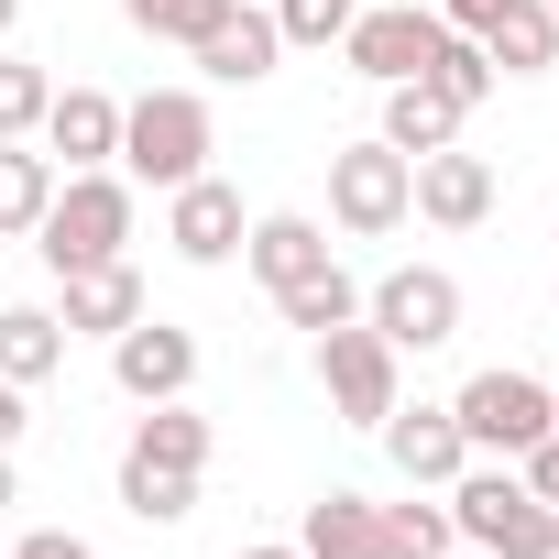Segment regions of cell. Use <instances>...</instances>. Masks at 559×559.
Instances as JSON below:
<instances>
[{
	"label": "cell",
	"instance_id": "1",
	"mask_svg": "<svg viewBox=\"0 0 559 559\" xmlns=\"http://www.w3.org/2000/svg\"><path fill=\"white\" fill-rule=\"evenodd\" d=\"M198 472H209V417L154 406V417L132 428V450H121V504H132L143 526H176V515L198 504Z\"/></svg>",
	"mask_w": 559,
	"mask_h": 559
},
{
	"label": "cell",
	"instance_id": "2",
	"mask_svg": "<svg viewBox=\"0 0 559 559\" xmlns=\"http://www.w3.org/2000/svg\"><path fill=\"white\" fill-rule=\"evenodd\" d=\"M121 241H132V187L121 176H67L56 187V209L34 219V252L56 263V274H88V263H121Z\"/></svg>",
	"mask_w": 559,
	"mask_h": 559
},
{
	"label": "cell",
	"instance_id": "3",
	"mask_svg": "<svg viewBox=\"0 0 559 559\" xmlns=\"http://www.w3.org/2000/svg\"><path fill=\"white\" fill-rule=\"evenodd\" d=\"M450 537H472L493 559H559V504H537L515 472H461L450 483Z\"/></svg>",
	"mask_w": 559,
	"mask_h": 559
},
{
	"label": "cell",
	"instance_id": "4",
	"mask_svg": "<svg viewBox=\"0 0 559 559\" xmlns=\"http://www.w3.org/2000/svg\"><path fill=\"white\" fill-rule=\"evenodd\" d=\"M121 165L143 176V187H187V176H209V99L198 88H154V99H132L121 110Z\"/></svg>",
	"mask_w": 559,
	"mask_h": 559
},
{
	"label": "cell",
	"instance_id": "5",
	"mask_svg": "<svg viewBox=\"0 0 559 559\" xmlns=\"http://www.w3.org/2000/svg\"><path fill=\"white\" fill-rule=\"evenodd\" d=\"M450 417H461L472 450H504V461H515V450H537V439L559 428V395H548L537 373H472V384L450 395Z\"/></svg>",
	"mask_w": 559,
	"mask_h": 559
},
{
	"label": "cell",
	"instance_id": "6",
	"mask_svg": "<svg viewBox=\"0 0 559 559\" xmlns=\"http://www.w3.org/2000/svg\"><path fill=\"white\" fill-rule=\"evenodd\" d=\"M319 384H330V406H341L352 428H384V417H395V341H384L373 319L319 330Z\"/></svg>",
	"mask_w": 559,
	"mask_h": 559
},
{
	"label": "cell",
	"instance_id": "7",
	"mask_svg": "<svg viewBox=\"0 0 559 559\" xmlns=\"http://www.w3.org/2000/svg\"><path fill=\"white\" fill-rule=\"evenodd\" d=\"M362 319L395 341V352H439V341H461V286L439 263H395L384 286L362 297Z\"/></svg>",
	"mask_w": 559,
	"mask_h": 559
},
{
	"label": "cell",
	"instance_id": "8",
	"mask_svg": "<svg viewBox=\"0 0 559 559\" xmlns=\"http://www.w3.org/2000/svg\"><path fill=\"white\" fill-rule=\"evenodd\" d=\"M406 187H417V165H406L395 143H352V154H330V219H341L352 241L395 230V219H406Z\"/></svg>",
	"mask_w": 559,
	"mask_h": 559
},
{
	"label": "cell",
	"instance_id": "9",
	"mask_svg": "<svg viewBox=\"0 0 559 559\" xmlns=\"http://www.w3.org/2000/svg\"><path fill=\"white\" fill-rule=\"evenodd\" d=\"M439 12H417V0H395V12H352V34H341V56L373 78V88H395V78H428V56H439Z\"/></svg>",
	"mask_w": 559,
	"mask_h": 559
},
{
	"label": "cell",
	"instance_id": "10",
	"mask_svg": "<svg viewBox=\"0 0 559 559\" xmlns=\"http://www.w3.org/2000/svg\"><path fill=\"white\" fill-rule=\"evenodd\" d=\"M110 373H121V395H132V406H176V395L198 384V341H187V330H165V319H132V330L110 341Z\"/></svg>",
	"mask_w": 559,
	"mask_h": 559
},
{
	"label": "cell",
	"instance_id": "11",
	"mask_svg": "<svg viewBox=\"0 0 559 559\" xmlns=\"http://www.w3.org/2000/svg\"><path fill=\"white\" fill-rule=\"evenodd\" d=\"M406 209H428L439 230H472V219L493 209V165L439 143V154H417V187H406Z\"/></svg>",
	"mask_w": 559,
	"mask_h": 559
},
{
	"label": "cell",
	"instance_id": "12",
	"mask_svg": "<svg viewBox=\"0 0 559 559\" xmlns=\"http://www.w3.org/2000/svg\"><path fill=\"white\" fill-rule=\"evenodd\" d=\"M165 241H176L187 263H230V252H241V198H230L219 176H187L176 209H165Z\"/></svg>",
	"mask_w": 559,
	"mask_h": 559
},
{
	"label": "cell",
	"instance_id": "13",
	"mask_svg": "<svg viewBox=\"0 0 559 559\" xmlns=\"http://www.w3.org/2000/svg\"><path fill=\"white\" fill-rule=\"evenodd\" d=\"M384 450H395L406 483H461V461H472V439H461L450 406H395L384 417Z\"/></svg>",
	"mask_w": 559,
	"mask_h": 559
},
{
	"label": "cell",
	"instance_id": "14",
	"mask_svg": "<svg viewBox=\"0 0 559 559\" xmlns=\"http://www.w3.org/2000/svg\"><path fill=\"white\" fill-rule=\"evenodd\" d=\"M187 56H198L209 78L252 88V78H274V56H286V34H274V12H252V0H230V12H219V34H198Z\"/></svg>",
	"mask_w": 559,
	"mask_h": 559
},
{
	"label": "cell",
	"instance_id": "15",
	"mask_svg": "<svg viewBox=\"0 0 559 559\" xmlns=\"http://www.w3.org/2000/svg\"><path fill=\"white\" fill-rule=\"evenodd\" d=\"M45 143L88 176V165H110L121 154V99H99V88H56L45 99Z\"/></svg>",
	"mask_w": 559,
	"mask_h": 559
},
{
	"label": "cell",
	"instance_id": "16",
	"mask_svg": "<svg viewBox=\"0 0 559 559\" xmlns=\"http://www.w3.org/2000/svg\"><path fill=\"white\" fill-rule=\"evenodd\" d=\"M241 252H252L263 286L286 297L297 274H319V263H330V230H319V219H297V209H274V219H252V230H241Z\"/></svg>",
	"mask_w": 559,
	"mask_h": 559
},
{
	"label": "cell",
	"instance_id": "17",
	"mask_svg": "<svg viewBox=\"0 0 559 559\" xmlns=\"http://www.w3.org/2000/svg\"><path fill=\"white\" fill-rule=\"evenodd\" d=\"M297 548H308V559H395V548H384V504H373V493H319Z\"/></svg>",
	"mask_w": 559,
	"mask_h": 559
},
{
	"label": "cell",
	"instance_id": "18",
	"mask_svg": "<svg viewBox=\"0 0 559 559\" xmlns=\"http://www.w3.org/2000/svg\"><path fill=\"white\" fill-rule=\"evenodd\" d=\"M56 286H67V330L121 341V330L143 319V274H132V263H88V274H56Z\"/></svg>",
	"mask_w": 559,
	"mask_h": 559
},
{
	"label": "cell",
	"instance_id": "19",
	"mask_svg": "<svg viewBox=\"0 0 559 559\" xmlns=\"http://www.w3.org/2000/svg\"><path fill=\"white\" fill-rule=\"evenodd\" d=\"M450 132H461V99H450V88H428V78H395V88H384V143H395L406 165L439 154Z\"/></svg>",
	"mask_w": 559,
	"mask_h": 559
},
{
	"label": "cell",
	"instance_id": "20",
	"mask_svg": "<svg viewBox=\"0 0 559 559\" xmlns=\"http://www.w3.org/2000/svg\"><path fill=\"white\" fill-rule=\"evenodd\" d=\"M483 56H493L504 78H537V67H559V12H548V0H504V12L483 23Z\"/></svg>",
	"mask_w": 559,
	"mask_h": 559
},
{
	"label": "cell",
	"instance_id": "21",
	"mask_svg": "<svg viewBox=\"0 0 559 559\" xmlns=\"http://www.w3.org/2000/svg\"><path fill=\"white\" fill-rule=\"evenodd\" d=\"M67 362V319L56 308H0V384H45Z\"/></svg>",
	"mask_w": 559,
	"mask_h": 559
},
{
	"label": "cell",
	"instance_id": "22",
	"mask_svg": "<svg viewBox=\"0 0 559 559\" xmlns=\"http://www.w3.org/2000/svg\"><path fill=\"white\" fill-rule=\"evenodd\" d=\"M56 209V154H23V143H0V241L34 230Z\"/></svg>",
	"mask_w": 559,
	"mask_h": 559
},
{
	"label": "cell",
	"instance_id": "23",
	"mask_svg": "<svg viewBox=\"0 0 559 559\" xmlns=\"http://www.w3.org/2000/svg\"><path fill=\"white\" fill-rule=\"evenodd\" d=\"M274 308H286V330H308V341H319V330H341V319H362V286H352L341 263H319V274H297V286L274 297Z\"/></svg>",
	"mask_w": 559,
	"mask_h": 559
},
{
	"label": "cell",
	"instance_id": "24",
	"mask_svg": "<svg viewBox=\"0 0 559 559\" xmlns=\"http://www.w3.org/2000/svg\"><path fill=\"white\" fill-rule=\"evenodd\" d=\"M121 12H132V34H154V45H198V34H219L230 0H121Z\"/></svg>",
	"mask_w": 559,
	"mask_h": 559
},
{
	"label": "cell",
	"instance_id": "25",
	"mask_svg": "<svg viewBox=\"0 0 559 559\" xmlns=\"http://www.w3.org/2000/svg\"><path fill=\"white\" fill-rule=\"evenodd\" d=\"M45 99H56V78H45V67H23V56H0V143H23V132H45Z\"/></svg>",
	"mask_w": 559,
	"mask_h": 559
},
{
	"label": "cell",
	"instance_id": "26",
	"mask_svg": "<svg viewBox=\"0 0 559 559\" xmlns=\"http://www.w3.org/2000/svg\"><path fill=\"white\" fill-rule=\"evenodd\" d=\"M428 88H450L461 110L493 88V56H483V34H439V56H428Z\"/></svg>",
	"mask_w": 559,
	"mask_h": 559
},
{
	"label": "cell",
	"instance_id": "27",
	"mask_svg": "<svg viewBox=\"0 0 559 559\" xmlns=\"http://www.w3.org/2000/svg\"><path fill=\"white\" fill-rule=\"evenodd\" d=\"M384 548L395 559H450V504H384Z\"/></svg>",
	"mask_w": 559,
	"mask_h": 559
},
{
	"label": "cell",
	"instance_id": "28",
	"mask_svg": "<svg viewBox=\"0 0 559 559\" xmlns=\"http://www.w3.org/2000/svg\"><path fill=\"white\" fill-rule=\"evenodd\" d=\"M352 12H362V0H274V34H286V45H341Z\"/></svg>",
	"mask_w": 559,
	"mask_h": 559
},
{
	"label": "cell",
	"instance_id": "29",
	"mask_svg": "<svg viewBox=\"0 0 559 559\" xmlns=\"http://www.w3.org/2000/svg\"><path fill=\"white\" fill-rule=\"evenodd\" d=\"M515 461H526V472H515V483H526V493H537V504H559V428H548V439H537V450H515Z\"/></svg>",
	"mask_w": 559,
	"mask_h": 559
},
{
	"label": "cell",
	"instance_id": "30",
	"mask_svg": "<svg viewBox=\"0 0 559 559\" xmlns=\"http://www.w3.org/2000/svg\"><path fill=\"white\" fill-rule=\"evenodd\" d=\"M12 559H88V537H78V526H34Z\"/></svg>",
	"mask_w": 559,
	"mask_h": 559
},
{
	"label": "cell",
	"instance_id": "31",
	"mask_svg": "<svg viewBox=\"0 0 559 559\" xmlns=\"http://www.w3.org/2000/svg\"><path fill=\"white\" fill-rule=\"evenodd\" d=\"M493 12H504V0H439V23H450V34H483Z\"/></svg>",
	"mask_w": 559,
	"mask_h": 559
},
{
	"label": "cell",
	"instance_id": "32",
	"mask_svg": "<svg viewBox=\"0 0 559 559\" xmlns=\"http://www.w3.org/2000/svg\"><path fill=\"white\" fill-rule=\"evenodd\" d=\"M23 439V384H0V450Z\"/></svg>",
	"mask_w": 559,
	"mask_h": 559
},
{
	"label": "cell",
	"instance_id": "33",
	"mask_svg": "<svg viewBox=\"0 0 559 559\" xmlns=\"http://www.w3.org/2000/svg\"><path fill=\"white\" fill-rule=\"evenodd\" d=\"M241 559H308V548H241Z\"/></svg>",
	"mask_w": 559,
	"mask_h": 559
},
{
	"label": "cell",
	"instance_id": "34",
	"mask_svg": "<svg viewBox=\"0 0 559 559\" xmlns=\"http://www.w3.org/2000/svg\"><path fill=\"white\" fill-rule=\"evenodd\" d=\"M12 23H23V0H0V34H12Z\"/></svg>",
	"mask_w": 559,
	"mask_h": 559
},
{
	"label": "cell",
	"instance_id": "35",
	"mask_svg": "<svg viewBox=\"0 0 559 559\" xmlns=\"http://www.w3.org/2000/svg\"><path fill=\"white\" fill-rule=\"evenodd\" d=\"M0 504H12V450H0Z\"/></svg>",
	"mask_w": 559,
	"mask_h": 559
},
{
	"label": "cell",
	"instance_id": "36",
	"mask_svg": "<svg viewBox=\"0 0 559 559\" xmlns=\"http://www.w3.org/2000/svg\"><path fill=\"white\" fill-rule=\"evenodd\" d=\"M548 12H559V0H548Z\"/></svg>",
	"mask_w": 559,
	"mask_h": 559
},
{
	"label": "cell",
	"instance_id": "37",
	"mask_svg": "<svg viewBox=\"0 0 559 559\" xmlns=\"http://www.w3.org/2000/svg\"><path fill=\"white\" fill-rule=\"evenodd\" d=\"M548 395H559V384H548Z\"/></svg>",
	"mask_w": 559,
	"mask_h": 559
}]
</instances>
